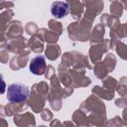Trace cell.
Masks as SVG:
<instances>
[{
  "label": "cell",
  "mask_w": 127,
  "mask_h": 127,
  "mask_svg": "<svg viewBox=\"0 0 127 127\" xmlns=\"http://www.w3.org/2000/svg\"><path fill=\"white\" fill-rule=\"evenodd\" d=\"M29 88L23 83H11L7 87V99L10 102H21L27 99Z\"/></svg>",
  "instance_id": "obj_1"
},
{
  "label": "cell",
  "mask_w": 127,
  "mask_h": 127,
  "mask_svg": "<svg viewBox=\"0 0 127 127\" xmlns=\"http://www.w3.org/2000/svg\"><path fill=\"white\" fill-rule=\"evenodd\" d=\"M69 12V6L66 2L56 1L53 2L51 6V13L55 18H63L66 16Z\"/></svg>",
  "instance_id": "obj_2"
},
{
  "label": "cell",
  "mask_w": 127,
  "mask_h": 127,
  "mask_svg": "<svg viewBox=\"0 0 127 127\" xmlns=\"http://www.w3.org/2000/svg\"><path fill=\"white\" fill-rule=\"evenodd\" d=\"M46 69V61L43 56H37L30 62V70L32 73L40 75L43 74Z\"/></svg>",
  "instance_id": "obj_3"
}]
</instances>
